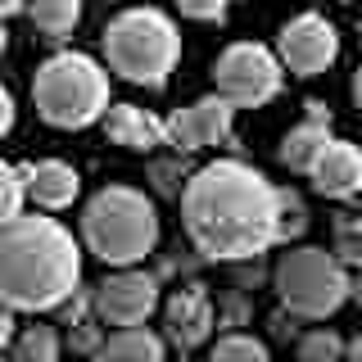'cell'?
Wrapping results in <instances>:
<instances>
[{"mask_svg":"<svg viewBox=\"0 0 362 362\" xmlns=\"http://www.w3.org/2000/svg\"><path fill=\"white\" fill-rule=\"evenodd\" d=\"M299 362H344V339L326 331V326L299 335Z\"/></svg>","mask_w":362,"mask_h":362,"instance_id":"7402d4cb","label":"cell"},{"mask_svg":"<svg viewBox=\"0 0 362 362\" xmlns=\"http://www.w3.org/2000/svg\"><path fill=\"white\" fill-rule=\"evenodd\" d=\"M100 362H163V339L145 326H122L109 339H100Z\"/></svg>","mask_w":362,"mask_h":362,"instance_id":"9a60e30c","label":"cell"},{"mask_svg":"<svg viewBox=\"0 0 362 362\" xmlns=\"http://www.w3.org/2000/svg\"><path fill=\"white\" fill-rule=\"evenodd\" d=\"M90 308L105 317L109 326H141L158 308V276L141 267H118L90 290Z\"/></svg>","mask_w":362,"mask_h":362,"instance_id":"9c48e42d","label":"cell"},{"mask_svg":"<svg viewBox=\"0 0 362 362\" xmlns=\"http://www.w3.org/2000/svg\"><path fill=\"white\" fill-rule=\"evenodd\" d=\"M105 59L109 68L132 86L158 90L168 82V73L181 59V37L177 23L158 9H122L118 18L105 28Z\"/></svg>","mask_w":362,"mask_h":362,"instance_id":"277c9868","label":"cell"},{"mask_svg":"<svg viewBox=\"0 0 362 362\" xmlns=\"http://www.w3.org/2000/svg\"><path fill=\"white\" fill-rule=\"evenodd\" d=\"M272 335H276V339H290V335H294V317L276 313V317H272Z\"/></svg>","mask_w":362,"mask_h":362,"instance_id":"f1b7e54d","label":"cell"},{"mask_svg":"<svg viewBox=\"0 0 362 362\" xmlns=\"http://www.w3.org/2000/svg\"><path fill=\"white\" fill-rule=\"evenodd\" d=\"M82 286V245L54 218L18 213L0 226V308L50 313Z\"/></svg>","mask_w":362,"mask_h":362,"instance_id":"7a4b0ae2","label":"cell"},{"mask_svg":"<svg viewBox=\"0 0 362 362\" xmlns=\"http://www.w3.org/2000/svg\"><path fill=\"white\" fill-rule=\"evenodd\" d=\"M9 339H14V313H9V308H0V354L9 349Z\"/></svg>","mask_w":362,"mask_h":362,"instance_id":"83f0119b","label":"cell"},{"mask_svg":"<svg viewBox=\"0 0 362 362\" xmlns=\"http://www.w3.org/2000/svg\"><path fill=\"white\" fill-rule=\"evenodd\" d=\"M272 286H276L290 317L322 322V317L344 308V299L354 294V272L339 267L326 249L299 245L290 254H281V263L272 267Z\"/></svg>","mask_w":362,"mask_h":362,"instance_id":"8992f818","label":"cell"},{"mask_svg":"<svg viewBox=\"0 0 362 362\" xmlns=\"http://www.w3.org/2000/svg\"><path fill=\"white\" fill-rule=\"evenodd\" d=\"M209 362H272V358H267V344L254 335H222L213 344Z\"/></svg>","mask_w":362,"mask_h":362,"instance_id":"44dd1931","label":"cell"},{"mask_svg":"<svg viewBox=\"0 0 362 362\" xmlns=\"http://www.w3.org/2000/svg\"><path fill=\"white\" fill-rule=\"evenodd\" d=\"M181 222L213 263H258L276 245V186L240 158L204 163L181 186Z\"/></svg>","mask_w":362,"mask_h":362,"instance_id":"6da1fadb","label":"cell"},{"mask_svg":"<svg viewBox=\"0 0 362 362\" xmlns=\"http://www.w3.org/2000/svg\"><path fill=\"white\" fill-rule=\"evenodd\" d=\"M339 54V32L331 18L322 14H299L281 28L276 37V64L290 68L294 77H317L335 64Z\"/></svg>","mask_w":362,"mask_h":362,"instance_id":"ba28073f","label":"cell"},{"mask_svg":"<svg viewBox=\"0 0 362 362\" xmlns=\"http://www.w3.org/2000/svg\"><path fill=\"white\" fill-rule=\"evenodd\" d=\"M105 136L113 145H127V150L150 154L158 145H168V127L163 118H154L150 109H136V105H109L105 109Z\"/></svg>","mask_w":362,"mask_h":362,"instance_id":"5bb4252c","label":"cell"},{"mask_svg":"<svg viewBox=\"0 0 362 362\" xmlns=\"http://www.w3.org/2000/svg\"><path fill=\"white\" fill-rule=\"evenodd\" d=\"M82 245L109 267H132L158 245V209L145 190L105 186L82 209Z\"/></svg>","mask_w":362,"mask_h":362,"instance_id":"3957f363","label":"cell"},{"mask_svg":"<svg viewBox=\"0 0 362 362\" xmlns=\"http://www.w3.org/2000/svg\"><path fill=\"white\" fill-rule=\"evenodd\" d=\"M308 231V209L294 190H276V240H299Z\"/></svg>","mask_w":362,"mask_h":362,"instance_id":"ffe728a7","label":"cell"},{"mask_svg":"<svg viewBox=\"0 0 362 362\" xmlns=\"http://www.w3.org/2000/svg\"><path fill=\"white\" fill-rule=\"evenodd\" d=\"M9 127H14V95L0 86V136H5Z\"/></svg>","mask_w":362,"mask_h":362,"instance_id":"484cf974","label":"cell"},{"mask_svg":"<svg viewBox=\"0 0 362 362\" xmlns=\"http://www.w3.org/2000/svg\"><path fill=\"white\" fill-rule=\"evenodd\" d=\"M286 82V68L276 64V54L267 45H254V41H235L226 45L213 64V95L226 100L231 109H258L267 105L272 95Z\"/></svg>","mask_w":362,"mask_h":362,"instance_id":"52a82bcc","label":"cell"},{"mask_svg":"<svg viewBox=\"0 0 362 362\" xmlns=\"http://www.w3.org/2000/svg\"><path fill=\"white\" fill-rule=\"evenodd\" d=\"M73 344L82 349V354H90V349H100V335H95V326H73Z\"/></svg>","mask_w":362,"mask_h":362,"instance_id":"d4e9b609","label":"cell"},{"mask_svg":"<svg viewBox=\"0 0 362 362\" xmlns=\"http://www.w3.org/2000/svg\"><path fill=\"white\" fill-rule=\"evenodd\" d=\"M23 173V195L32 204H41V209H68V204L77 199V190H82V177H77L73 163H64V158H41V163H28L18 168Z\"/></svg>","mask_w":362,"mask_h":362,"instance_id":"4fadbf2b","label":"cell"},{"mask_svg":"<svg viewBox=\"0 0 362 362\" xmlns=\"http://www.w3.org/2000/svg\"><path fill=\"white\" fill-rule=\"evenodd\" d=\"M18 9H23V0H0V23H5L9 14H18Z\"/></svg>","mask_w":362,"mask_h":362,"instance_id":"f546056e","label":"cell"},{"mask_svg":"<svg viewBox=\"0 0 362 362\" xmlns=\"http://www.w3.org/2000/svg\"><path fill=\"white\" fill-rule=\"evenodd\" d=\"M9 362H59V331L54 326H28L9 339Z\"/></svg>","mask_w":362,"mask_h":362,"instance_id":"ac0fdd59","label":"cell"},{"mask_svg":"<svg viewBox=\"0 0 362 362\" xmlns=\"http://www.w3.org/2000/svg\"><path fill=\"white\" fill-rule=\"evenodd\" d=\"M23 173L14 163H5V158H0V226L5 222H14L18 213H23Z\"/></svg>","mask_w":362,"mask_h":362,"instance_id":"603a6c76","label":"cell"},{"mask_svg":"<svg viewBox=\"0 0 362 362\" xmlns=\"http://www.w3.org/2000/svg\"><path fill=\"white\" fill-rule=\"evenodd\" d=\"M231 122H235V109L226 100L204 95L195 105L177 109L163 127H168V145H177L181 154H195V150H209V145H222L231 136Z\"/></svg>","mask_w":362,"mask_h":362,"instance_id":"30bf717a","label":"cell"},{"mask_svg":"<svg viewBox=\"0 0 362 362\" xmlns=\"http://www.w3.org/2000/svg\"><path fill=\"white\" fill-rule=\"evenodd\" d=\"M163 326L168 339L186 354V349H199L204 339L213 335V299L204 286H181L163 308Z\"/></svg>","mask_w":362,"mask_h":362,"instance_id":"8fae6325","label":"cell"},{"mask_svg":"<svg viewBox=\"0 0 362 362\" xmlns=\"http://www.w3.org/2000/svg\"><path fill=\"white\" fill-rule=\"evenodd\" d=\"M344 362H362V339H354V344L344 349Z\"/></svg>","mask_w":362,"mask_h":362,"instance_id":"4dcf8cb0","label":"cell"},{"mask_svg":"<svg viewBox=\"0 0 362 362\" xmlns=\"http://www.w3.org/2000/svg\"><path fill=\"white\" fill-rule=\"evenodd\" d=\"M177 173H181L177 163H163V168H154V177H158V190H168V195H173V190H181V186H177Z\"/></svg>","mask_w":362,"mask_h":362,"instance_id":"4316f807","label":"cell"},{"mask_svg":"<svg viewBox=\"0 0 362 362\" xmlns=\"http://www.w3.org/2000/svg\"><path fill=\"white\" fill-rule=\"evenodd\" d=\"M335 263L339 267H358L362 263V218L358 213H339L335 218Z\"/></svg>","mask_w":362,"mask_h":362,"instance_id":"d6986e66","label":"cell"},{"mask_svg":"<svg viewBox=\"0 0 362 362\" xmlns=\"http://www.w3.org/2000/svg\"><path fill=\"white\" fill-rule=\"evenodd\" d=\"M308 177H313L317 195L354 199L362 190V154H358V145L354 141H335V136H331V145L317 154V163L308 168Z\"/></svg>","mask_w":362,"mask_h":362,"instance_id":"7c38bea8","label":"cell"},{"mask_svg":"<svg viewBox=\"0 0 362 362\" xmlns=\"http://www.w3.org/2000/svg\"><path fill=\"white\" fill-rule=\"evenodd\" d=\"M23 9L50 41H64L82 23V0H23Z\"/></svg>","mask_w":362,"mask_h":362,"instance_id":"e0dca14e","label":"cell"},{"mask_svg":"<svg viewBox=\"0 0 362 362\" xmlns=\"http://www.w3.org/2000/svg\"><path fill=\"white\" fill-rule=\"evenodd\" d=\"M326 145H331V122H299V127L286 132V141H281L276 154L290 173H308Z\"/></svg>","mask_w":362,"mask_h":362,"instance_id":"2e32d148","label":"cell"},{"mask_svg":"<svg viewBox=\"0 0 362 362\" xmlns=\"http://www.w3.org/2000/svg\"><path fill=\"white\" fill-rule=\"evenodd\" d=\"M177 9L186 18H199V23H222L226 18V0H177Z\"/></svg>","mask_w":362,"mask_h":362,"instance_id":"cb8c5ba5","label":"cell"},{"mask_svg":"<svg viewBox=\"0 0 362 362\" xmlns=\"http://www.w3.org/2000/svg\"><path fill=\"white\" fill-rule=\"evenodd\" d=\"M9 50V32H5V23H0V54Z\"/></svg>","mask_w":362,"mask_h":362,"instance_id":"1f68e13d","label":"cell"},{"mask_svg":"<svg viewBox=\"0 0 362 362\" xmlns=\"http://www.w3.org/2000/svg\"><path fill=\"white\" fill-rule=\"evenodd\" d=\"M32 100L50 127H90L109 109V73L82 50H59L37 68Z\"/></svg>","mask_w":362,"mask_h":362,"instance_id":"5b68a950","label":"cell"},{"mask_svg":"<svg viewBox=\"0 0 362 362\" xmlns=\"http://www.w3.org/2000/svg\"><path fill=\"white\" fill-rule=\"evenodd\" d=\"M339 5H354V0H339Z\"/></svg>","mask_w":362,"mask_h":362,"instance_id":"d6a6232c","label":"cell"}]
</instances>
